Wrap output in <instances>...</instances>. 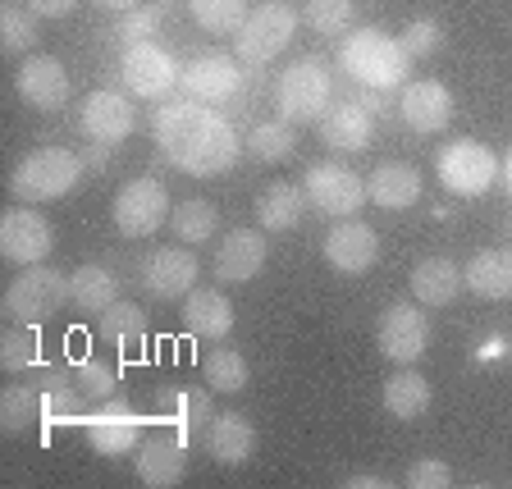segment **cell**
I'll list each match as a JSON object with an SVG mask.
<instances>
[{
    "mask_svg": "<svg viewBox=\"0 0 512 489\" xmlns=\"http://www.w3.org/2000/svg\"><path fill=\"white\" fill-rule=\"evenodd\" d=\"M398 119H403L412 133H439L453 119V92H448L439 78H412V83L398 87Z\"/></svg>",
    "mask_w": 512,
    "mask_h": 489,
    "instance_id": "cell-18",
    "label": "cell"
},
{
    "mask_svg": "<svg viewBox=\"0 0 512 489\" xmlns=\"http://www.w3.org/2000/svg\"><path fill=\"white\" fill-rule=\"evenodd\" d=\"M458 293H462V270L448 256H426L412 270V298L421 307H448Z\"/></svg>",
    "mask_w": 512,
    "mask_h": 489,
    "instance_id": "cell-29",
    "label": "cell"
},
{
    "mask_svg": "<svg viewBox=\"0 0 512 489\" xmlns=\"http://www.w3.org/2000/svg\"><path fill=\"white\" fill-rule=\"evenodd\" d=\"M183 78V64L174 60L160 42H138L124 46V60H119V83L133 101H170L174 87Z\"/></svg>",
    "mask_w": 512,
    "mask_h": 489,
    "instance_id": "cell-8",
    "label": "cell"
},
{
    "mask_svg": "<svg viewBox=\"0 0 512 489\" xmlns=\"http://www.w3.org/2000/svg\"><path fill=\"white\" fill-rule=\"evenodd\" d=\"M206 453H211L220 467H243L256 453V430L243 412H215L211 426H206Z\"/></svg>",
    "mask_w": 512,
    "mask_h": 489,
    "instance_id": "cell-27",
    "label": "cell"
},
{
    "mask_svg": "<svg viewBox=\"0 0 512 489\" xmlns=\"http://www.w3.org/2000/svg\"><path fill=\"white\" fill-rule=\"evenodd\" d=\"M211 416H215L211 389H160L156 426H170L188 448H192V439H206Z\"/></svg>",
    "mask_w": 512,
    "mask_h": 489,
    "instance_id": "cell-22",
    "label": "cell"
},
{
    "mask_svg": "<svg viewBox=\"0 0 512 489\" xmlns=\"http://www.w3.org/2000/svg\"><path fill=\"white\" fill-rule=\"evenodd\" d=\"M32 384H37L42 394H55V389L78 384V375L69 371V366H60V362H37V366H32Z\"/></svg>",
    "mask_w": 512,
    "mask_h": 489,
    "instance_id": "cell-45",
    "label": "cell"
},
{
    "mask_svg": "<svg viewBox=\"0 0 512 489\" xmlns=\"http://www.w3.org/2000/svg\"><path fill=\"white\" fill-rule=\"evenodd\" d=\"M14 87H19V96L32 110H60L69 101V92H74V83H69L64 64L55 55H28L19 64V74H14Z\"/></svg>",
    "mask_w": 512,
    "mask_h": 489,
    "instance_id": "cell-23",
    "label": "cell"
},
{
    "mask_svg": "<svg viewBox=\"0 0 512 489\" xmlns=\"http://www.w3.org/2000/svg\"><path fill=\"white\" fill-rule=\"evenodd\" d=\"M384 412L398 416V421H416V416L430 407V380L421 371H412V366H403V371H394L389 380H384Z\"/></svg>",
    "mask_w": 512,
    "mask_h": 489,
    "instance_id": "cell-31",
    "label": "cell"
},
{
    "mask_svg": "<svg viewBox=\"0 0 512 489\" xmlns=\"http://www.w3.org/2000/svg\"><path fill=\"white\" fill-rule=\"evenodd\" d=\"M508 234H512V224H508Z\"/></svg>",
    "mask_w": 512,
    "mask_h": 489,
    "instance_id": "cell-51",
    "label": "cell"
},
{
    "mask_svg": "<svg viewBox=\"0 0 512 489\" xmlns=\"http://www.w3.org/2000/svg\"><path fill=\"white\" fill-rule=\"evenodd\" d=\"M339 69L366 92H394L407 83L412 55L384 28H352L348 37H339Z\"/></svg>",
    "mask_w": 512,
    "mask_h": 489,
    "instance_id": "cell-2",
    "label": "cell"
},
{
    "mask_svg": "<svg viewBox=\"0 0 512 489\" xmlns=\"http://www.w3.org/2000/svg\"><path fill=\"white\" fill-rule=\"evenodd\" d=\"M151 138H156L160 156L170 160L179 174H192V179H220L247 151L238 128L215 106L192 101V96L160 101V110L151 115Z\"/></svg>",
    "mask_w": 512,
    "mask_h": 489,
    "instance_id": "cell-1",
    "label": "cell"
},
{
    "mask_svg": "<svg viewBox=\"0 0 512 489\" xmlns=\"http://www.w3.org/2000/svg\"><path fill=\"white\" fill-rule=\"evenodd\" d=\"M421 192H426L421 174L412 165H403V160H384V165L371 170V179H366V197L380 211H407V206L421 202Z\"/></svg>",
    "mask_w": 512,
    "mask_h": 489,
    "instance_id": "cell-25",
    "label": "cell"
},
{
    "mask_svg": "<svg viewBox=\"0 0 512 489\" xmlns=\"http://www.w3.org/2000/svg\"><path fill=\"white\" fill-rule=\"evenodd\" d=\"M499 165L503 160L494 156L485 142L476 138H453L444 151L435 156V174L453 197H485V192L499 183Z\"/></svg>",
    "mask_w": 512,
    "mask_h": 489,
    "instance_id": "cell-7",
    "label": "cell"
},
{
    "mask_svg": "<svg viewBox=\"0 0 512 489\" xmlns=\"http://www.w3.org/2000/svg\"><path fill=\"white\" fill-rule=\"evenodd\" d=\"M334 101V69L320 55H298L275 78V110L288 124H320Z\"/></svg>",
    "mask_w": 512,
    "mask_h": 489,
    "instance_id": "cell-4",
    "label": "cell"
},
{
    "mask_svg": "<svg viewBox=\"0 0 512 489\" xmlns=\"http://www.w3.org/2000/svg\"><path fill=\"white\" fill-rule=\"evenodd\" d=\"M28 10L37 19H64V14L78 10V0H28Z\"/></svg>",
    "mask_w": 512,
    "mask_h": 489,
    "instance_id": "cell-46",
    "label": "cell"
},
{
    "mask_svg": "<svg viewBox=\"0 0 512 489\" xmlns=\"http://www.w3.org/2000/svg\"><path fill=\"white\" fill-rule=\"evenodd\" d=\"M499 183L508 188V197H512V151L503 156V165H499Z\"/></svg>",
    "mask_w": 512,
    "mask_h": 489,
    "instance_id": "cell-50",
    "label": "cell"
},
{
    "mask_svg": "<svg viewBox=\"0 0 512 489\" xmlns=\"http://www.w3.org/2000/svg\"><path fill=\"white\" fill-rule=\"evenodd\" d=\"M55 247V234L51 224L42 220V211H32V206H10V211L0 215V256L14 261V266H37L46 261Z\"/></svg>",
    "mask_w": 512,
    "mask_h": 489,
    "instance_id": "cell-15",
    "label": "cell"
},
{
    "mask_svg": "<svg viewBox=\"0 0 512 489\" xmlns=\"http://www.w3.org/2000/svg\"><path fill=\"white\" fill-rule=\"evenodd\" d=\"M302 23H307L316 37H348L352 23H357V0H302Z\"/></svg>",
    "mask_w": 512,
    "mask_h": 489,
    "instance_id": "cell-36",
    "label": "cell"
},
{
    "mask_svg": "<svg viewBox=\"0 0 512 489\" xmlns=\"http://www.w3.org/2000/svg\"><path fill=\"white\" fill-rule=\"evenodd\" d=\"M407 485L412 489H448L453 485V471H448L444 458H421L407 467Z\"/></svg>",
    "mask_w": 512,
    "mask_h": 489,
    "instance_id": "cell-44",
    "label": "cell"
},
{
    "mask_svg": "<svg viewBox=\"0 0 512 489\" xmlns=\"http://www.w3.org/2000/svg\"><path fill=\"white\" fill-rule=\"evenodd\" d=\"M307 188L298 183H270L261 197H256V220L266 234H288V229H298L302 215H307Z\"/></svg>",
    "mask_w": 512,
    "mask_h": 489,
    "instance_id": "cell-28",
    "label": "cell"
},
{
    "mask_svg": "<svg viewBox=\"0 0 512 489\" xmlns=\"http://www.w3.org/2000/svg\"><path fill=\"white\" fill-rule=\"evenodd\" d=\"M96 10H110V14H128V10H138L142 0H92Z\"/></svg>",
    "mask_w": 512,
    "mask_h": 489,
    "instance_id": "cell-49",
    "label": "cell"
},
{
    "mask_svg": "<svg viewBox=\"0 0 512 489\" xmlns=\"http://www.w3.org/2000/svg\"><path fill=\"white\" fill-rule=\"evenodd\" d=\"M138 124V110H133V96L115 92V87H96L78 101V128L87 133V142H101V147H119V142L133 133Z\"/></svg>",
    "mask_w": 512,
    "mask_h": 489,
    "instance_id": "cell-14",
    "label": "cell"
},
{
    "mask_svg": "<svg viewBox=\"0 0 512 489\" xmlns=\"http://www.w3.org/2000/svg\"><path fill=\"white\" fill-rule=\"evenodd\" d=\"M32 42H37V14L28 5H5L0 10V46H5V55L28 51Z\"/></svg>",
    "mask_w": 512,
    "mask_h": 489,
    "instance_id": "cell-40",
    "label": "cell"
},
{
    "mask_svg": "<svg viewBox=\"0 0 512 489\" xmlns=\"http://www.w3.org/2000/svg\"><path fill=\"white\" fill-rule=\"evenodd\" d=\"M160 19H165V10L160 5H147L142 0L138 10H128V14H119V23H115V37L124 46H138V42H151L160 32Z\"/></svg>",
    "mask_w": 512,
    "mask_h": 489,
    "instance_id": "cell-42",
    "label": "cell"
},
{
    "mask_svg": "<svg viewBox=\"0 0 512 489\" xmlns=\"http://www.w3.org/2000/svg\"><path fill=\"white\" fill-rule=\"evenodd\" d=\"M202 375H206V389H211V394H243L247 380H252L247 357L234 348H224V343H215L202 357Z\"/></svg>",
    "mask_w": 512,
    "mask_h": 489,
    "instance_id": "cell-33",
    "label": "cell"
},
{
    "mask_svg": "<svg viewBox=\"0 0 512 489\" xmlns=\"http://www.w3.org/2000/svg\"><path fill=\"white\" fill-rule=\"evenodd\" d=\"M115 293H119V279H115V270H106V266H78L74 275H69V302H74L83 316H101L106 307H115Z\"/></svg>",
    "mask_w": 512,
    "mask_h": 489,
    "instance_id": "cell-30",
    "label": "cell"
},
{
    "mask_svg": "<svg viewBox=\"0 0 512 489\" xmlns=\"http://www.w3.org/2000/svg\"><path fill=\"white\" fill-rule=\"evenodd\" d=\"M197 275H202V266H197V256L188 252V243L156 247V252L147 256V266H142V284H147V293L156 302H183L192 288H197Z\"/></svg>",
    "mask_w": 512,
    "mask_h": 489,
    "instance_id": "cell-16",
    "label": "cell"
},
{
    "mask_svg": "<svg viewBox=\"0 0 512 489\" xmlns=\"http://www.w3.org/2000/svg\"><path fill=\"white\" fill-rule=\"evenodd\" d=\"M83 435L101 458H128V453H138V444L147 439V421H142V412L128 403V398L115 394L96 407V412L83 416Z\"/></svg>",
    "mask_w": 512,
    "mask_h": 489,
    "instance_id": "cell-9",
    "label": "cell"
},
{
    "mask_svg": "<svg viewBox=\"0 0 512 489\" xmlns=\"http://www.w3.org/2000/svg\"><path fill=\"white\" fill-rule=\"evenodd\" d=\"M462 288L485 302L512 298V247H485L462 266Z\"/></svg>",
    "mask_w": 512,
    "mask_h": 489,
    "instance_id": "cell-26",
    "label": "cell"
},
{
    "mask_svg": "<svg viewBox=\"0 0 512 489\" xmlns=\"http://www.w3.org/2000/svg\"><path fill=\"white\" fill-rule=\"evenodd\" d=\"M106 160H110V147H101V142H92V151L83 156L87 170H106Z\"/></svg>",
    "mask_w": 512,
    "mask_h": 489,
    "instance_id": "cell-48",
    "label": "cell"
},
{
    "mask_svg": "<svg viewBox=\"0 0 512 489\" xmlns=\"http://www.w3.org/2000/svg\"><path fill=\"white\" fill-rule=\"evenodd\" d=\"M188 10L206 32H215V37H234V32L243 28V19L252 14V5H247V0H188Z\"/></svg>",
    "mask_w": 512,
    "mask_h": 489,
    "instance_id": "cell-38",
    "label": "cell"
},
{
    "mask_svg": "<svg viewBox=\"0 0 512 489\" xmlns=\"http://www.w3.org/2000/svg\"><path fill=\"white\" fill-rule=\"evenodd\" d=\"M398 42H403V51L412 55V60H430V55H435L439 46H444V23L430 19V14H421V19L407 23Z\"/></svg>",
    "mask_w": 512,
    "mask_h": 489,
    "instance_id": "cell-43",
    "label": "cell"
},
{
    "mask_svg": "<svg viewBox=\"0 0 512 489\" xmlns=\"http://www.w3.org/2000/svg\"><path fill=\"white\" fill-rule=\"evenodd\" d=\"M74 375H78V389H83L87 403H106V398H115L119 375H115L110 362H101V357H83Z\"/></svg>",
    "mask_w": 512,
    "mask_h": 489,
    "instance_id": "cell-41",
    "label": "cell"
},
{
    "mask_svg": "<svg viewBox=\"0 0 512 489\" xmlns=\"http://www.w3.org/2000/svg\"><path fill=\"white\" fill-rule=\"evenodd\" d=\"M243 60L238 55H224V51H202L192 55L188 64H183V96H192V101H206V106H229L238 92H243Z\"/></svg>",
    "mask_w": 512,
    "mask_h": 489,
    "instance_id": "cell-12",
    "label": "cell"
},
{
    "mask_svg": "<svg viewBox=\"0 0 512 489\" xmlns=\"http://www.w3.org/2000/svg\"><path fill=\"white\" fill-rule=\"evenodd\" d=\"M101 339L115 352H138L142 339H147V316H142L138 302H115V307L101 311Z\"/></svg>",
    "mask_w": 512,
    "mask_h": 489,
    "instance_id": "cell-32",
    "label": "cell"
},
{
    "mask_svg": "<svg viewBox=\"0 0 512 489\" xmlns=\"http://www.w3.org/2000/svg\"><path fill=\"white\" fill-rule=\"evenodd\" d=\"M307 188V202L316 206L320 215H334V220H352L371 197H366V179L339 160H316L302 179Z\"/></svg>",
    "mask_w": 512,
    "mask_h": 489,
    "instance_id": "cell-11",
    "label": "cell"
},
{
    "mask_svg": "<svg viewBox=\"0 0 512 489\" xmlns=\"http://www.w3.org/2000/svg\"><path fill=\"white\" fill-rule=\"evenodd\" d=\"M325 261H330L339 275H366V270L380 261V238L366 220H339L325 234Z\"/></svg>",
    "mask_w": 512,
    "mask_h": 489,
    "instance_id": "cell-20",
    "label": "cell"
},
{
    "mask_svg": "<svg viewBox=\"0 0 512 489\" xmlns=\"http://www.w3.org/2000/svg\"><path fill=\"white\" fill-rule=\"evenodd\" d=\"M293 37H298V10L288 0H261L243 19V28L234 32V55L252 69H266L270 60L288 51Z\"/></svg>",
    "mask_w": 512,
    "mask_h": 489,
    "instance_id": "cell-5",
    "label": "cell"
},
{
    "mask_svg": "<svg viewBox=\"0 0 512 489\" xmlns=\"http://www.w3.org/2000/svg\"><path fill=\"white\" fill-rule=\"evenodd\" d=\"M266 256V229H229L224 243L215 247L211 270L220 284H247L266 270Z\"/></svg>",
    "mask_w": 512,
    "mask_h": 489,
    "instance_id": "cell-21",
    "label": "cell"
},
{
    "mask_svg": "<svg viewBox=\"0 0 512 489\" xmlns=\"http://www.w3.org/2000/svg\"><path fill=\"white\" fill-rule=\"evenodd\" d=\"M37 362H42V339L32 325H14L0 334V366L5 371H32Z\"/></svg>",
    "mask_w": 512,
    "mask_h": 489,
    "instance_id": "cell-39",
    "label": "cell"
},
{
    "mask_svg": "<svg viewBox=\"0 0 512 489\" xmlns=\"http://www.w3.org/2000/svg\"><path fill=\"white\" fill-rule=\"evenodd\" d=\"M247 156L261 160V165H279V160L293 156V147H298V133H293V124H288L284 115L279 119H261V124L252 128L243 138Z\"/></svg>",
    "mask_w": 512,
    "mask_h": 489,
    "instance_id": "cell-34",
    "label": "cell"
},
{
    "mask_svg": "<svg viewBox=\"0 0 512 489\" xmlns=\"http://www.w3.org/2000/svg\"><path fill=\"white\" fill-rule=\"evenodd\" d=\"M64 302H69V275L46 266V261H37V266H23L19 275H14V284L5 288V302H0V307H5V316H10L14 325H42Z\"/></svg>",
    "mask_w": 512,
    "mask_h": 489,
    "instance_id": "cell-6",
    "label": "cell"
},
{
    "mask_svg": "<svg viewBox=\"0 0 512 489\" xmlns=\"http://www.w3.org/2000/svg\"><path fill=\"white\" fill-rule=\"evenodd\" d=\"M83 156L69 147H37L14 165L10 174V192L23 206H42V202H60L64 192H74L83 179Z\"/></svg>",
    "mask_w": 512,
    "mask_h": 489,
    "instance_id": "cell-3",
    "label": "cell"
},
{
    "mask_svg": "<svg viewBox=\"0 0 512 489\" xmlns=\"http://www.w3.org/2000/svg\"><path fill=\"white\" fill-rule=\"evenodd\" d=\"M316 128H320V142L330 151L357 156V151H366L375 138V110L366 106L362 96H343V101H330V110L320 115Z\"/></svg>",
    "mask_w": 512,
    "mask_h": 489,
    "instance_id": "cell-17",
    "label": "cell"
},
{
    "mask_svg": "<svg viewBox=\"0 0 512 489\" xmlns=\"http://www.w3.org/2000/svg\"><path fill=\"white\" fill-rule=\"evenodd\" d=\"M188 471V444L170 426H156L138 444V480L147 489H174Z\"/></svg>",
    "mask_w": 512,
    "mask_h": 489,
    "instance_id": "cell-19",
    "label": "cell"
},
{
    "mask_svg": "<svg viewBox=\"0 0 512 489\" xmlns=\"http://www.w3.org/2000/svg\"><path fill=\"white\" fill-rule=\"evenodd\" d=\"M42 407H46V398L32 380L10 384V389L0 394V426L10 430V435H23V430H32L42 421Z\"/></svg>",
    "mask_w": 512,
    "mask_h": 489,
    "instance_id": "cell-35",
    "label": "cell"
},
{
    "mask_svg": "<svg viewBox=\"0 0 512 489\" xmlns=\"http://www.w3.org/2000/svg\"><path fill=\"white\" fill-rule=\"evenodd\" d=\"M170 192L165 183L142 174V179H128L124 188L115 192V206H110V220L124 238H151L160 224L170 220Z\"/></svg>",
    "mask_w": 512,
    "mask_h": 489,
    "instance_id": "cell-10",
    "label": "cell"
},
{
    "mask_svg": "<svg viewBox=\"0 0 512 489\" xmlns=\"http://www.w3.org/2000/svg\"><path fill=\"white\" fill-rule=\"evenodd\" d=\"M183 330L197 334V339L224 343L234 330V302L224 298L220 288H192L183 298Z\"/></svg>",
    "mask_w": 512,
    "mask_h": 489,
    "instance_id": "cell-24",
    "label": "cell"
},
{
    "mask_svg": "<svg viewBox=\"0 0 512 489\" xmlns=\"http://www.w3.org/2000/svg\"><path fill=\"white\" fill-rule=\"evenodd\" d=\"M170 224H174V234H179V243L197 247V243H211L215 238L220 211H215V202H206V197H188V202H179L170 211Z\"/></svg>",
    "mask_w": 512,
    "mask_h": 489,
    "instance_id": "cell-37",
    "label": "cell"
},
{
    "mask_svg": "<svg viewBox=\"0 0 512 489\" xmlns=\"http://www.w3.org/2000/svg\"><path fill=\"white\" fill-rule=\"evenodd\" d=\"M375 343H380V352L398 366L421 362L430 348V320H426V311H421V302H394V307H384L380 325H375Z\"/></svg>",
    "mask_w": 512,
    "mask_h": 489,
    "instance_id": "cell-13",
    "label": "cell"
},
{
    "mask_svg": "<svg viewBox=\"0 0 512 489\" xmlns=\"http://www.w3.org/2000/svg\"><path fill=\"white\" fill-rule=\"evenodd\" d=\"M343 485H348V489H366V485H371V489H384L389 480H384V476H371V471H357V476H348Z\"/></svg>",
    "mask_w": 512,
    "mask_h": 489,
    "instance_id": "cell-47",
    "label": "cell"
}]
</instances>
